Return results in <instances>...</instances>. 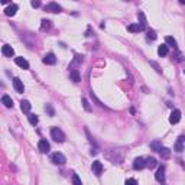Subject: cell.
Instances as JSON below:
<instances>
[{
  "instance_id": "5bb4252c",
  "label": "cell",
  "mask_w": 185,
  "mask_h": 185,
  "mask_svg": "<svg viewBox=\"0 0 185 185\" xmlns=\"http://www.w3.org/2000/svg\"><path fill=\"white\" fill-rule=\"evenodd\" d=\"M17 4H15V3H12V4H9L7 7L4 9V13L7 15V16H15L16 15V12H17Z\"/></svg>"
},
{
  "instance_id": "f546056e",
  "label": "cell",
  "mask_w": 185,
  "mask_h": 185,
  "mask_svg": "<svg viewBox=\"0 0 185 185\" xmlns=\"http://www.w3.org/2000/svg\"><path fill=\"white\" fill-rule=\"evenodd\" d=\"M146 38H148V40H155L156 39V32H155V31H148Z\"/></svg>"
},
{
  "instance_id": "d6986e66",
  "label": "cell",
  "mask_w": 185,
  "mask_h": 185,
  "mask_svg": "<svg viewBox=\"0 0 185 185\" xmlns=\"http://www.w3.org/2000/svg\"><path fill=\"white\" fill-rule=\"evenodd\" d=\"M31 103L28 101V100H22L20 101V109H22V112H25V113H29L31 112Z\"/></svg>"
},
{
  "instance_id": "4dcf8cb0",
  "label": "cell",
  "mask_w": 185,
  "mask_h": 185,
  "mask_svg": "<svg viewBox=\"0 0 185 185\" xmlns=\"http://www.w3.org/2000/svg\"><path fill=\"white\" fill-rule=\"evenodd\" d=\"M73 185H82L80 177H78L77 174H74V175H73Z\"/></svg>"
},
{
  "instance_id": "277c9868",
  "label": "cell",
  "mask_w": 185,
  "mask_h": 185,
  "mask_svg": "<svg viewBox=\"0 0 185 185\" xmlns=\"http://www.w3.org/2000/svg\"><path fill=\"white\" fill-rule=\"evenodd\" d=\"M45 10H46V12H51V13H59V12L62 10V7H61L58 3H55V1H51L48 4H45Z\"/></svg>"
},
{
  "instance_id": "6da1fadb",
  "label": "cell",
  "mask_w": 185,
  "mask_h": 185,
  "mask_svg": "<svg viewBox=\"0 0 185 185\" xmlns=\"http://www.w3.org/2000/svg\"><path fill=\"white\" fill-rule=\"evenodd\" d=\"M106 158L112 163H121L123 162V158H124V153L121 151H116V149H112V151H107L106 152Z\"/></svg>"
},
{
  "instance_id": "4fadbf2b",
  "label": "cell",
  "mask_w": 185,
  "mask_h": 185,
  "mask_svg": "<svg viewBox=\"0 0 185 185\" xmlns=\"http://www.w3.org/2000/svg\"><path fill=\"white\" fill-rule=\"evenodd\" d=\"M13 88L16 90V93H23L25 91L23 82L19 80V78H13Z\"/></svg>"
},
{
  "instance_id": "4316f807",
  "label": "cell",
  "mask_w": 185,
  "mask_h": 185,
  "mask_svg": "<svg viewBox=\"0 0 185 185\" xmlns=\"http://www.w3.org/2000/svg\"><path fill=\"white\" fill-rule=\"evenodd\" d=\"M45 112L48 113L51 117H52V116H55V110H54V107H52L51 104H45Z\"/></svg>"
},
{
  "instance_id": "ba28073f",
  "label": "cell",
  "mask_w": 185,
  "mask_h": 185,
  "mask_svg": "<svg viewBox=\"0 0 185 185\" xmlns=\"http://www.w3.org/2000/svg\"><path fill=\"white\" fill-rule=\"evenodd\" d=\"M38 148H39V151L42 153H48L49 149H51V146H49V142L46 139H40L39 143H38Z\"/></svg>"
},
{
  "instance_id": "f1b7e54d",
  "label": "cell",
  "mask_w": 185,
  "mask_h": 185,
  "mask_svg": "<svg viewBox=\"0 0 185 185\" xmlns=\"http://www.w3.org/2000/svg\"><path fill=\"white\" fill-rule=\"evenodd\" d=\"M137 17L140 19V25L146 28V17H145V15H143V12H139V13H137Z\"/></svg>"
},
{
  "instance_id": "d6a6232c",
  "label": "cell",
  "mask_w": 185,
  "mask_h": 185,
  "mask_svg": "<svg viewBox=\"0 0 185 185\" xmlns=\"http://www.w3.org/2000/svg\"><path fill=\"white\" fill-rule=\"evenodd\" d=\"M124 185H137V182H136V179H133V178H129V179H126Z\"/></svg>"
},
{
  "instance_id": "2e32d148",
  "label": "cell",
  "mask_w": 185,
  "mask_h": 185,
  "mask_svg": "<svg viewBox=\"0 0 185 185\" xmlns=\"http://www.w3.org/2000/svg\"><path fill=\"white\" fill-rule=\"evenodd\" d=\"M1 103L4 104V107H7V109H12V107H13V100H12L7 94H4V96L1 97Z\"/></svg>"
},
{
  "instance_id": "7a4b0ae2",
  "label": "cell",
  "mask_w": 185,
  "mask_h": 185,
  "mask_svg": "<svg viewBox=\"0 0 185 185\" xmlns=\"http://www.w3.org/2000/svg\"><path fill=\"white\" fill-rule=\"evenodd\" d=\"M51 137H52L55 142H58V143H62L65 140V133L59 129V127H52V129H51Z\"/></svg>"
},
{
  "instance_id": "d590c367",
  "label": "cell",
  "mask_w": 185,
  "mask_h": 185,
  "mask_svg": "<svg viewBox=\"0 0 185 185\" xmlns=\"http://www.w3.org/2000/svg\"><path fill=\"white\" fill-rule=\"evenodd\" d=\"M184 74H185V70H184Z\"/></svg>"
},
{
  "instance_id": "1f68e13d",
  "label": "cell",
  "mask_w": 185,
  "mask_h": 185,
  "mask_svg": "<svg viewBox=\"0 0 185 185\" xmlns=\"http://www.w3.org/2000/svg\"><path fill=\"white\" fill-rule=\"evenodd\" d=\"M149 62H151V65H152V67H155V70H156L159 74L162 73V68L159 67V64H158V62H155V61H149Z\"/></svg>"
},
{
  "instance_id": "9a60e30c",
  "label": "cell",
  "mask_w": 185,
  "mask_h": 185,
  "mask_svg": "<svg viewBox=\"0 0 185 185\" xmlns=\"http://www.w3.org/2000/svg\"><path fill=\"white\" fill-rule=\"evenodd\" d=\"M1 54L4 56H13L15 55V49L12 48L10 45H3V48H1Z\"/></svg>"
},
{
  "instance_id": "30bf717a",
  "label": "cell",
  "mask_w": 185,
  "mask_h": 185,
  "mask_svg": "<svg viewBox=\"0 0 185 185\" xmlns=\"http://www.w3.org/2000/svg\"><path fill=\"white\" fill-rule=\"evenodd\" d=\"M146 28L145 26H142L140 23H132L127 26V31L132 33H135V32H142V31H145Z\"/></svg>"
},
{
  "instance_id": "484cf974",
  "label": "cell",
  "mask_w": 185,
  "mask_h": 185,
  "mask_svg": "<svg viewBox=\"0 0 185 185\" xmlns=\"http://www.w3.org/2000/svg\"><path fill=\"white\" fill-rule=\"evenodd\" d=\"M159 153H161V156L163 158V159H168L169 156H171V151H169L168 148H162Z\"/></svg>"
},
{
  "instance_id": "52a82bcc",
  "label": "cell",
  "mask_w": 185,
  "mask_h": 185,
  "mask_svg": "<svg viewBox=\"0 0 185 185\" xmlns=\"http://www.w3.org/2000/svg\"><path fill=\"white\" fill-rule=\"evenodd\" d=\"M145 166H146L145 158H136V159L133 161V169H136V171H140V169H143Z\"/></svg>"
},
{
  "instance_id": "603a6c76",
  "label": "cell",
  "mask_w": 185,
  "mask_h": 185,
  "mask_svg": "<svg viewBox=\"0 0 185 185\" xmlns=\"http://www.w3.org/2000/svg\"><path fill=\"white\" fill-rule=\"evenodd\" d=\"M156 165H158V162H156V159H155V158H148V159H146V166H148L149 169L155 168Z\"/></svg>"
},
{
  "instance_id": "3957f363",
  "label": "cell",
  "mask_w": 185,
  "mask_h": 185,
  "mask_svg": "<svg viewBox=\"0 0 185 185\" xmlns=\"http://www.w3.org/2000/svg\"><path fill=\"white\" fill-rule=\"evenodd\" d=\"M51 161L54 162L55 165H64L65 162H67V158L61 152H55L51 155Z\"/></svg>"
},
{
  "instance_id": "cb8c5ba5",
  "label": "cell",
  "mask_w": 185,
  "mask_h": 185,
  "mask_svg": "<svg viewBox=\"0 0 185 185\" xmlns=\"http://www.w3.org/2000/svg\"><path fill=\"white\" fill-rule=\"evenodd\" d=\"M40 23H42V25H40V29H42L43 32L51 29V22H49V20H46V19H42V22H40Z\"/></svg>"
},
{
  "instance_id": "d4e9b609",
  "label": "cell",
  "mask_w": 185,
  "mask_h": 185,
  "mask_svg": "<svg viewBox=\"0 0 185 185\" xmlns=\"http://www.w3.org/2000/svg\"><path fill=\"white\" fill-rule=\"evenodd\" d=\"M28 120H29V123H31V124H33V126H35V124H38L39 119H38V116H36V114H31V113H29V114H28Z\"/></svg>"
},
{
  "instance_id": "e575fe53",
  "label": "cell",
  "mask_w": 185,
  "mask_h": 185,
  "mask_svg": "<svg viewBox=\"0 0 185 185\" xmlns=\"http://www.w3.org/2000/svg\"><path fill=\"white\" fill-rule=\"evenodd\" d=\"M184 142H185V137H184Z\"/></svg>"
},
{
  "instance_id": "e0dca14e",
  "label": "cell",
  "mask_w": 185,
  "mask_h": 185,
  "mask_svg": "<svg viewBox=\"0 0 185 185\" xmlns=\"http://www.w3.org/2000/svg\"><path fill=\"white\" fill-rule=\"evenodd\" d=\"M70 77H71V80L74 82H80V73H78V70H75V68H71V71H70Z\"/></svg>"
},
{
  "instance_id": "7c38bea8",
  "label": "cell",
  "mask_w": 185,
  "mask_h": 185,
  "mask_svg": "<svg viewBox=\"0 0 185 185\" xmlns=\"http://www.w3.org/2000/svg\"><path fill=\"white\" fill-rule=\"evenodd\" d=\"M155 178H156V181H159V182H163V181H165V166H163V165L158 168L156 174H155Z\"/></svg>"
},
{
  "instance_id": "ffe728a7",
  "label": "cell",
  "mask_w": 185,
  "mask_h": 185,
  "mask_svg": "<svg viewBox=\"0 0 185 185\" xmlns=\"http://www.w3.org/2000/svg\"><path fill=\"white\" fill-rule=\"evenodd\" d=\"M165 42H166V45H168V46H172L174 49H177V48H178L177 40L174 39L172 36H166V38H165Z\"/></svg>"
},
{
  "instance_id": "5b68a950",
  "label": "cell",
  "mask_w": 185,
  "mask_h": 185,
  "mask_svg": "<svg viewBox=\"0 0 185 185\" xmlns=\"http://www.w3.org/2000/svg\"><path fill=\"white\" fill-rule=\"evenodd\" d=\"M91 169H93V174H96L97 177H100L103 174V163L100 161H94L93 165H91Z\"/></svg>"
},
{
  "instance_id": "9c48e42d",
  "label": "cell",
  "mask_w": 185,
  "mask_h": 185,
  "mask_svg": "<svg viewBox=\"0 0 185 185\" xmlns=\"http://www.w3.org/2000/svg\"><path fill=\"white\" fill-rule=\"evenodd\" d=\"M15 62H16V65H19L20 68H23V70H29V62L25 59L23 56H16V58H15Z\"/></svg>"
},
{
  "instance_id": "83f0119b",
  "label": "cell",
  "mask_w": 185,
  "mask_h": 185,
  "mask_svg": "<svg viewBox=\"0 0 185 185\" xmlns=\"http://www.w3.org/2000/svg\"><path fill=\"white\" fill-rule=\"evenodd\" d=\"M82 107H84V110L85 112H91V106H90L88 100L87 98H82Z\"/></svg>"
},
{
  "instance_id": "7402d4cb",
  "label": "cell",
  "mask_w": 185,
  "mask_h": 185,
  "mask_svg": "<svg viewBox=\"0 0 185 185\" xmlns=\"http://www.w3.org/2000/svg\"><path fill=\"white\" fill-rule=\"evenodd\" d=\"M158 55L159 56L168 55V45H166V43H165V45H161V46L158 48Z\"/></svg>"
},
{
  "instance_id": "ac0fdd59",
  "label": "cell",
  "mask_w": 185,
  "mask_h": 185,
  "mask_svg": "<svg viewBox=\"0 0 185 185\" xmlns=\"http://www.w3.org/2000/svg\"><path fill=\"white\" fill-rule=\"evenodd\" d=\"M177 152H182L184 151V137L181 136V137H178V140H177V143H175V148H174Z\"/></svg>"
},
{
  "instance_id": "8992f818",
  "label": "cell",
  "mask_w": 185,
  "mask_h": 185,
  "mask_svg": "<svg viewBox=\"0 0 185 185\" xmlns=\"http://www.w3.org/2000/svg\"><path fill=\"white\" fill-rule=\"evenodd\" d=\"M42 62H43L45 65H55L56 64V56H55V54H52V52L46 54V55L43 56Z\"/></svg>"
},
{
  "instance_id": "44dd1931",
  "label": "cell",
  "mask_w": 185,
  "mask_h": 185,
  "mask_svg": "<svg viewBox=\"0 0 185 185\" xmlns=\"http://www.w3.org/2000/svg\"><path fill=\"white\" fill-rule=\"evenodd\" d=\"M151 149L155 151V152H161V149H162L161 142H159V140H153L152 143H151Z\"/></svg>"
},
{
  "instance_id": "836d02e7",
  "label": "cell",
  "mask_w": 185,
  "mask_h": 185,
  "mask_svg": "<svg viewBox=\"0 0 185 185\" xmlns=\"http://www.w3.org/2000/svg\"><path fill=\"white\" fill-rule=\"evenodd\" d=\"M31 4H32V7H39V6H40V1H39V0H36V1L33 0Z\"/></svg>"
},
{
  "instance_id": "8fae6325",
  "label": "cell",
  "mask_w": 185,
  "mask_h": 185,
  "mask_svg": "<svg viewBox=\"0 0 185 185\" xmlns=\"http://www.w3.org/2000/svg\"><path fill=\"white\" fill-rule=\"evenodd\" d=\"M179 120H181V112L179 110H174V112L171 113V116H169V121L172 124H177Z\"/></svg>"
}]
</instances>
